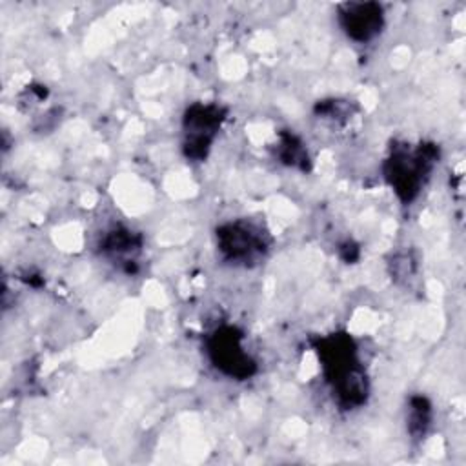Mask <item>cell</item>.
I'll return each instance as SVG.
<instances>
[{"label": "cell", "mask_w": 466, "mask_h": 466, "mask_svg": "<svg viewBox=\"0 0 466 466\" xmlns=\"http://www.w3.org/2000/svg\"><path fill=\"white\" fill-rule=\"evenodd\" d=\"M204 346L211 366L228 379L246 380L257 373V362L246 351L244 335L235 326H217L208 333Z\"/></svg>", "instance_id": "cell-4"}, {"label": "cell", "mask_w": 466, "mask_h": 466, "mask_svg": "<svg viewBox=\"0 0 466 466\" xmlns=\"http://www.w3.org/2000/svg\"><path fill=\"white\" fill-rule=\"evenodd\" d=\"M226 120V109L213 102H195L182 116V151L186 158L202 162Z\"/></svg>", "instance_id": "cell-5"}, {"label": "cell", "mask_w": 466, "mask_h": 466, "mask_svg": "<svg viewBox=\"0 0 466 466\" xmlns=\"http://www.w3.org/2000/svg\"><path fill=\"white\" fill-rule=\"evenodd\" d=\"M315 351L337 406L340 410H355L366 404L370 382L353 337L344 331L319 337Z\"/></svg>", "instance_id": "cell-1"}, {"label": "cell", "mask_w": 466, "mask_h": 466, "mask_svg": "<svg viewBox=\"0 0 466 466\" xmlns=\"http://www.w3.org/2000/svg\"><path fill=\"white\" fill-rule=\"evenodd\" d=\"M277 157L280 158L282 164H286L289 167H297L302 171L309 169V157H308V149H306L304 142L289 131H282L279 135Z\"/></svg>", "instance_id": "cell-8"}, {"label": "cell", "mask_w": 466, "mask_h": 466, "mask_svg": "<svg viewBox=\"0 0 466 466\" xmlns=\"http://www.w3.org/2000/svg\"><path fill=\"white\" fill-rule=\"evenodd\" d=\"M142 244L144 242L140 233H135L133 229L124 226H113L102 235L98 248L102 257H106L115 266L118 264V268H122L124 271L131 273L137 266Z\"/></svg>", "instance_id": "cell-7"}, {"label": "cell", "mask_w": 466, "mask_h": 466, "mask_svg": "<svg viewBox=\"0 0 466 466\" xmlns=\"http://www.w3.org/2000/svg\"><path fill=\"white\" fill-rule=\"evenodd\" d=\"M408 431L413 435V439H420L426 435L430 424H431V404L422 395L410 397V408H408Z\"/></svg>", "instance_id": "cell-9"}, {"label": "cell", "mask_w": 466, "mask_h": 466, "mask_svg": "<svg viewBox=\"0 0 466 466\" xmlns=\"http://www.w3.org/2000/svg\"><path fill=\"white\" fill-rule=\"evenodd\" d=\"M439 160V147L430 142L411 146L393 142L384 158L382 173L388 186L402 204H411L424 187L433 166Z\"/></svg>", "instance_id": "cell-2"}, {"label": "cell", "mask_w": 466, "mask_h": 466, "mask_svg": "<svg viewBox=\"0 0 466 466\" xmlns=\"http://www.w3.org/2000/svg\"><path fill=\"white\" fill-rule=\"evenodd\" d=\"M217 251L231 266L249 268L257 264L269 249L268 233L251 220H231L220 224L215 231Z\"/></svg>", "instance_id": "cell-3"}, {"label": "cell", "mask_w": 466, "mask_h": 466, "mask_svg": "<svg viewBox=\"0 0 466 466\" xmlns=\"http://www.w3.org/2000/svg\"><path fill=\"white\" fill-rule=\"evenodd\" d=\"M337 22L350 40L368 44L384 29V7L379 2H344L337 7Z\"/></svg>", "instance_id": "cell-6"}]
</instances>
